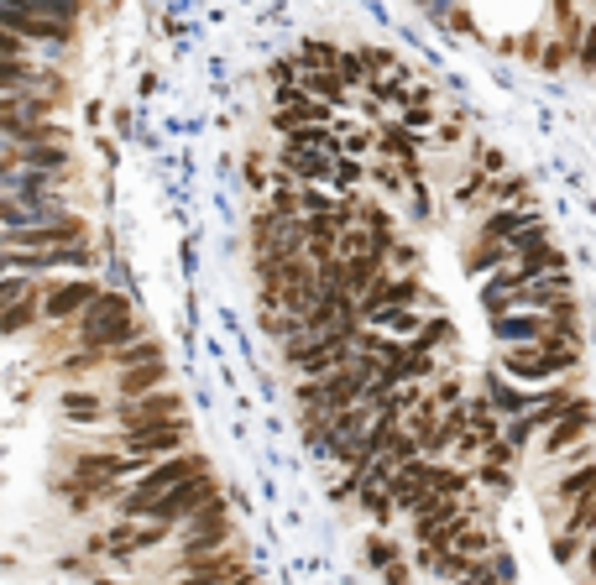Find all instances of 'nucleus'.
Instances as JSON below:
<instances>
[{
	"label": "nucleus",
	"instance_id": "3",
	"mask_svg": "<svg viewBox=\"0 0 596 585\" xmlns=\"http://www.w3.org/2000/svg\"><path fill=\"white\" fill-rule=\"evenodd\" d=\"M178 413H183L178 392H152V397H136V403H121V429H126V439H136V434L168 429Z\"/></svg>",
	"mask_w": 596,
	"mask_h": 585
},
{
	"label": "nucleus",
	"instance_id": "27",
	"mask_svg": "<svg viewBox=\"0 0 596 585\" xmlns=\"http://www.w3.org/2000/svg\"><path fill=\"white\" fill-rule=\"evenodd\" d=\"M576 554H581V538L560 533V544H555V559H560V565H576Z\"/></svg>",
	"mask_w": 596,
	"mask_h": 585
},
{
	"label": "nucleus",
	"instance_id": "12",
	"mask_svg": "<svg viewBox=\"0 0 596 585\" xmlns=\"http://www.w3.org/2000/svg\"><path fill=\"white\" fill-rule=\"evenodd\" d=\"M450 340H455V324H450L445 314H434V319H424V324H419V335L408 340V350H414V356H434V350L450 345Z\"/></svg>",
	"mask_w": 596,
	"mask_h": 585
},
{
	"label": "nucleus",
	"instance_id": "23",
	"mask_svg": "<svg viewBox=\"0 0 596 585\" xmlns=\"http://www.w3.org/2000/svg\"><path fill=\"white\" fill-rule=\"evenodd\" d=\"M476 476L487 481L492 491H513V471H502V465H476Z\"/></svg>",
	"mask_w": 596,
	"mask_h": 585
},
{
	"label": "nucleus",
	"instance_id": "2",
	"mask_svg": "<svg viewBox=\"0 0 596 585\" xmlns=\"http://www.w3.org/2000/svg\"><path fill=\"white\" fill-rule=\"evenodd\" d=\"M210 502H220L215 497V481L210 476H194V481H183V486H173V491H163L157 502H147V512L142 518H152V523H183V518H199Z\"/></svg>",
	"mask_w": 596,
	"mask_h": 585
},
{
	"label": "nucleus",
	"instance_id": "1",
	"mask_svg": "<svg viewBox=\"0 0 596 585\" xmlns=\"http://www.w3.org/2000/svg\"><path fill=\"white\" fill-rule=\"evenodd\" d=\"M581 361V345H518V350H502V371L518 382H549V377H565L576 371Z\"/></svg>",
	"mask_w": 596,
	"mask_h": 585
},
{
	"label": "nucleus",
	"instance_id": "26",
	"mask_svg": "<svg viewBox=\"0 0 596 585\" xmlns=\"http://www.w3.org/2000/svg\"><path fill=\"white\" fill-rule=\"evenodd\" d=\"M366 559H372V565H393V559H398V549L387 544V538H372V549H366Z\"/></svg>",
	"mask_w": 596,
	"mask_h": 585
},
{
	"label": "nucleus",
	"instance_id": "11",
	"mask_svg": "<svg viewBox=\"0 0 596 585\" xmlns=\"http://www.w3.org/2000/svg\"><path fill=\"white\" fill-rule=\"evenodd\" d=\"M304 95L319 100V105H330V110H340V105L351 100V89H346V79H340L335 68H325V74H309L304 79Z\"/></svg>",
	"mask_w": 596,
	"mask_h": 585
},
{
	"label": "nucleus",
	"instance_id": "24",
	"mask_svg": "<svg viewBox=\"0 0 596 585\" xmlns=\"http://www.w3.org/2000/svg\"><path fill=\"white\" fill-rule=\"evenodd\" d=\"M27 162H32V168H42V173H48V168H63V162H68V152L63 147H37V152H27Z\"/></svg>",
	"mask_w": 596,
	"mask_h": 585
},
{
	"label": "nucleus",
	"instance_id": "5",
	"mask_svg": "<svg viewBox=\"0 0 596 585\" xmlns=\"http://www.w3.org/2000/svg\"><path fill=\"white\" fill-rule=\"evenodd\" d=\"M95 298H100V288L89 283V277H68V283H48V288H42V314H48V319H74V314H84Z\"/></svg>",
	"mask_w": 596,
	"mask_h": 585
},
{
	"label": "nucleus",
	"instance_id": "28",
	"mask_svg": "<svg viewBox=\"0 0 596 585\" xmlns=\"http://www.w3.org/2000/svg\"><path fill=\"white\" fill-rule=\"evenodd\" d=\"M586 570H591V580H596V538L586 544Z\"/></svg>",
	"mask_w": 596,
	"mask_h": 585
},
{
	"label": "nucleus",
	"instance_id": "20",
	"mask_svg": "<svg viewBox=\"0 0 596 585\" xmlns=\"http://www.w3.org/2000/svg\"><path fill=\"white\" fill-rule=\"evenodd\" d=\"M565 533H570V538H581V533H596V497H581L576 507H570V518H565Z\"/></svg>",
	"mask_w": 596,
	"mask_h": 585
},
{
	"label": "nucleus",
	"instance_id": "19",
	"mask_svg": "<svg viewBox=\"0 0 596 585\" xmlns=\"http://www.w3.org/2000/svg\"><path fill=\"white\" fill-rule=\"evenodd\" d=\"M513 256H508V246H487L481 241L471 256H466V272H492V267H508Z\"/></svg>",
	"mask_w": 596,
	"mask_h": 585
},
{
	"label": "nucleus",
	"instance_id": "22",
	"mask_svg": "<svg viewBox=\"0 0 596 585\" xmlns=\"http://www.w3.org/2000/svg\"><path fill=\"white\" fill-rule=\"evenodd\" d=\"M419 262V246H408V241H393V251H387V267H398V272H408Z\"/></svg>",
	"mask_w": 596,
	"mask_h": 585
},
{
	"label": "nucleus",
	"instance_id": "18",
	"mask_svg": "<svg viewBox=\"0 0 596 585\" xmlns=\"http://www.w3.org/2000/svg\"><path fill=\"white\" fill-rule=\"evenodd\" d=\"M63 413L74 418V424H95V418H100V397L95 392H68L63 397Z\"/></svg>",
	"mask_w": 596,
	"mask_h": 585
},
{
	"label": "nucleus",
	"instance_id": "10",
	"mask_svg": "<svg viewBox=\"0 0 596 585\" xmlns=\"http://www.w3.org/2000/svg\"><path fill=\"white\" fill-rule=\"evenodd\" d=\"M163 377H168V366L157 361V366H131V371H121V397L126 403H136V397H152V392H163Z\"/></svg>",
	"mask_w": 596,
	"mask_h": 585
},
{
	"label": "nucleus",
	"instance_id": "25",
	"mask_svg": "<svg viewBox=\"0 0 596 585\" xmlns=\"http://www.w3.org/2000/svg\"><path fill=\"white\" fill-rule=\"evenodd\" d=\"M576 58H581V68H596V21L581 32V42H576Z\"/></svg>",
	"mask_w": 596,
	"mask_h": 585
},
{
	"label": "nucleus",
	"instance_id": "8",
	"mask_svg": "<svg viewBox=\"0 0 596 585\" xmlns=\"http://www.w3.org/2000/svg\"><path fill=\"white\" fill-rule=\"evenodd\" d=\"M534 225H539L534 204L529 209H492L487 225H481V241H487V246H508V241H518L523 230H534Z\"/></svg>",
	"mask_w": 596,
	"mask_h": 585
},
{
	"label": "nucleus",
	"instance_id": "9",
	"mask_svg": "<svg viewBox=\"0 0 596 585\" xmlns=\"http://www.w3.org/2000/svg\"><path fill=\"white\" fill-rule=\"evenodd\" d=\"M126 450H131V460H136V465H147V455H178V450H183V429H178V424H168V429L136 434V439H126Z\"/></svg>",
	"mask_w": 596,
	"mask_h": 585
},
{
	"label": "nucleus",
	"instance_id": "6",
	"mask_svg": "<svg viewBox=\"0 0 596 585\" xmlns=\"http://www.w3.org/2000/svg\"><path fill=\"white\" fill-rule=\"evenodd\" d=\"M591 424H596V408L586 403V397H576V403H570V408L560 413V424L544 434V455H549V460L565 455V450L576 455V444H581V434H586Z\"/></svg>",
	"mask_w": 596,
	"mask_h": 585
},
{
	"label": "nucleus",
	"instance_id": "4",
	"mask_svg": "<svg viewBox=\"0 0 596 585\" xmlns=\"http://www.w3.org/2000/svg\"><path fill=\"white\" fill-rule=\"evenodd\" d=\"M194 476H204V460H199V455L163 460V465H152V471H142V476H136V497L157 502L163 491H173V486H183V481H194Z\"/></svg>",
	"mask_w": 596,
	"mask_h": 585
},
{
	"label": "nucleus",
	"instance_id": "17",
	"mask_svg": "<svg viewBox=\"0 0 596 585\" xmlns=\"http://www.w3.org/2000/svg\"><path fill=\"white\" fill-rule=\"evenodd\" d=\"M361 507H366V518H377L382 528L393 523V512H398L393 497H387V486H361Z\"/></svg>",
	"mask_w": 596,
	"mask_h": 585
},
{
	"label": "nucleus",
	"instance_id": "29",
	"mask_svg": "<svg viewBox=\"0 0 596 585\" xmlns=\"http://www.w3.org/2000/svg\"><path fill=\"white\" fill-rule=\"evenodd\" d=\"M591 538H596V533H591Z\"/></svg>",
	"mask_w": 596,
	"mask_h": 585
},
{
	"label": "nucleus",
	"instance_id": "16",
	"mask_svg": "<svg viewBox=\"0 0 596 585\" xmlns=\"http://www.w3.org/2000/svg\"><path fill=\"white\" fill-rule=\"evenodd\" d=\"M236 580V559H204V565L189 570L183 585H231Z\"/></svg>",
	"mask_w": 596,
	"mask_h": 585
},
{
	"label": "nucleus",
	"instance_id": "13",
	"mask_svg": "<svg viewBox=\"0 0 596 585\" xmlns=\"http://www.w3.org/2000/svg\"><path fill=\"white\" fill-rule=\"evenodd\" d=\"M555 497H560V502H581V497H596V460H576V471H570V476H560Z\"/></svg>",
	"mask_w": 596,
	"mask_h": 585
},
{
	"label": "nucleus",
	"instance_id": "7",
	"mask_svg": "<svg viewBox=\"0 0 596 585\" xmlns=\"http://www.w3.org/2000/svg\"><path fill=\"white\" fill-rule=\"evenodd\" d=\"M549 335V314H529V309H513V314H502L497 319V340L518 350V345H544Z\"/></svg>",
	"mask_w": 596,
	"mask_h": 585
},
{
	"label": "nucleus",
	"instance_id": "21",
	"mask_svg": "<svg viewBox=\"0 0 596 585\" xmlns=\"http://www.w3.org/2000/svg\"><path fill=\"white\" fill-rule=\"evenodd\" d=\"M408 204H414V209H408L414 220H434V199H429L424 183H414V189H408Z\"/></svg>",
	"mask_w": 596,
	"mask_h": 585
},
{
	"label": "nucleus",
	"instance_id": "15",
	"mask_svg": "<svg viewBox=\"0 0 596 585\" xmlns=\"http://www.w3.org/2000/svg\"><path fill=\"white\" fill-rule=\"evenodd\" d=\"M42 314V288H32L21 303H11L6 314H0V335H16V330H27V324Z\"/></svg>",
	"mask_w": 596,
	"mask_h": 585
},
{
	"label": "nucleus",
	"instance_id": "14",
	"mask_svg": "<svg viewBox=\"0 0 596 585\" xmlns=\"http://www.w3.org/2000/svg\"><path fill=\"white\" fill-rule=\"evenodd\" d=\"M74 236H79V225L74 220H58V225H37V230H16V246H58V241H68L74 246Z\"/></svg>",
	"mask_w": 596,
	"mask_h": 585
}]
</instances>
